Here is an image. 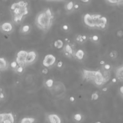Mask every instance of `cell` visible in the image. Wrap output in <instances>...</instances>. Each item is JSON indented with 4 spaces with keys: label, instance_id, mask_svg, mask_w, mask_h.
<instances>
[{
    "label": "cell",
    "instance_id": "obj_9",
    "mask_svg": "<svg viewBox=\"0 0 123 123\" xmlns=\"http://www.w3.org/2000/svg\"><path fill=\"white\" fill-rule=\"evenodd\" d=\"M0 30L3 33L10 34L14 30L13 25L11 22H5L0 25Z\"/></svg>",
    "mask_w": 123,
    "mask_h": 123
},
{
    "label": "cell",
    "instance_id": "obj_31",
    "mask_svg": "<svg viewBox=\"0 0 123 123\" xmlns=\"http://www.w3.org/2000/svg\"><path fill=\"white\" fill-rule=\"evenodd\" d=\"M102 69L104 70H107V71H110L111 68V66L109 64H104L103 66H102Z\"/></svg>",
    "mask_w": 123,
    "mask_h": 123
},
{
    "label": "cell",
    "instance_id": "obj_12",
    "mask_svg": "<svg viewBox=\"0 0 123 123\" xmlns=\"http://www.w3.org/2000/svg\"><path fill=\"white\" fill-rule=\"evenodd\" d=\"M9 64L6 59L0 57V71H5L9 68Z\"/></svg>",
    "mask_w": 123,
    "mask_h": 123
},
{
    "label": "cell",
    "instance_id": "obj_41",
    "mask_svg": "<svg viewBox=\"0 0 123 123\" xmlns=\"http://www.w3.org/2000/svg\"><path fill=\"white\" fill-rule=\"evenodd\" d=\"M69 100H70V101H71V103H73V102H74L75 101H76V99H75V97L74 96L70 97V99H69Z\"/></svg>",
    "mask_w": 123,
    "mask_h": 123
},
{
    "label": "cell",
    "instance_id": "obj_21",
    "mask_svg": "<svg viewBox=\"0 0 123 123\" xmlns=\"http://www.w3.org/2000/svg\"><path fill=\"white\" fill-rule=\"evenodd\" d=\"M35 118L33 117H24L20 121L19 123H35Z\"/></svg>",
    "mask_w": 123,
    "mask_h": 123
},
{
    "label": "cell",
    "instance_id": "obj_33",
    "mask_svg": "<svg viewBox=\"0 0 123 123\" xmlns=\"http://www.w3.org/2000/svg\"><path fill=\"white\" fill-rule=\"evenodd\" d=\"M62 28L65 31H68L69 30V29H70V27H69V26L67 24H64L62 26Z\"/></svg>",
    "mask_w": 123,
    "mask_h": 123
},
{
    "label": "cell",
    "instance_id": "obj_7",
    "mask_svg": "<svg viewBox=\"0 0 123 123\" xmlns=\"http://www.w3.org/2000/svg\"><path fill=\"white\" fill-rule=\"evenodd\" d=\"M94 84L98 87H103L105 84H106V80H105L103 75L102 73H101L100 70H96L95 78L94 82Z\"/></svg>",
    "mask_w": 123,
    "mask_h": 123
},
{
    "label": "cell",
    "instance_id": "obj_44",
    "mask_svg": "<svg viewBox=\"0 0 123 123\" xmlns=\"http://www.w3.org/2000/svg\"><path fill=\"white\" fill-rule=\"evenodd\" d=\"M80 1L82 2V3H89V1H90V0H80Z\"/></svg>",
    "mask_w": 123,
    "mask_h": 123
},
{
    "label": "cell",
    "instance_id": "obj_27",
    "mask_svg": "<svg viewBox=\"0 0 123 123\" xmlns=\"http://www.w3.org/2000/svg\"><path fill=\"white\" fill-rule=\"evenodd\" d=\"M99 97H100L99 94L98 93V92L95 91V92H94V93L92 94L91 97V100H93V101H96V100H97L98 99H99Z\"/></svg>",
    "mask_w": 123,
    "mask_h": 123
},
{
    "label": "cell",
    "instance_id": "obj_14",
    "mask_svg": "<svg viewBox=\"0 0 123 123\" xmlns=\"http://www.w3.org/2000/svg\"><path fill=\"white\" fill-rule=\"evenodd\" d=\"M31 30H32L31 26L28 24H25L20 28V33L23 35H27L30 33Z\"/></svg>",
    "mask_w": 123,
    "mask_h": 123
},
{
    "label": "cell",
    "instance_id": "obj_5",
    "mask_svg": "<svg viewBox=\"0 0 123 123\" xmlns=\"http://www.w3.org/2000/svg\"><path fill=\"white\" fill-rule=\"evenodd\" d=\"M56 61V58L54 55L52 54H47L44 56L42 61L43 66L46 68H50L52 67Z\"/></svg>",
    "mask_w": 123,
    "mask_h": 123
},
{
    "label": "cell",
    "instance_id": "obj_25",
    "mask_svg": "<svg viewBox=\"0 0 123 123\" xmlns=\"http://www.w3.org/2000/svg\"><path fill=\"white\" fill-rule=\"evenodd\" d=\"M25 68H26L25 66H19L14 71L18 74H22L25 72Z\"/></svg>",
    "mask_w": 123,
    "mask_h": 123
},
{
    "label": "cell",
    "instance_id": "obj_16",
    "mask_svg": "<svg viewBox=\"0 0 123 123\" xmlns=\"http://www.w3.org/2000/svg\"><path fill=\"white\" fill-rule=\"evenodd\" d=\"M84 52L82 49H78L76 51L75 54V58L77 59L78 61H82L84 57Z\"/></svg>",
    "mask_w": 123,
    "mask_h": 123
},
{
    "label": "cell",
    "instance_id": "obj_30",
    "mask_svg": "<svg viewBox=\"0 0 123 123\" xmlns=\"http://www.w3.org/2000/svg\"><path fill=\"white\" fill-rule=\"evenodd\" d=\"M109 56L112 59L117 58V56H118V52L117 51H115V50H113V51L110 52Z\"/></svg>",
    "mask_w": 123,
    "mask_h": 123
},
{
    "label": "cell",
    "instance_id": "obj_36",
    "mask_svg": "<svg viewBox=\"0 0 123 123\" xmlns=\"http://www.w3.org/2000/svg\"><path fill=\"white\" fill-rule=\"evenodd\" d=\"M4 113H0V123H3L4 120Z\"/></svg>",
    "mask_w": 123,
    "mask_h": 123
},
{
    "label": "cell",
    "instance_id": "obj_22",
    "mask_svg": "<svg viewBox=\"0 0 123 123\" xmlns=\"http://www.w3.org/2000/svg\"><path fill=\"white\" fill-rule=\"evenodd\" d=\"M4 119H6L10 121L12 123H15V118L14 117L13 114L12 112H9V113H4Z\"/></svg>",
    "mask_w": 123,
    "mask_h": 123
},
{
    "label": "cell",
    "instance_id": "obj_18",
    "mask_svg": "<svg viewBox=\"0 0 123 123\" xmlns=\"http://www.w3.org/2000/svg\"><path fill=\"white\" fill-rule=\"evenodd\" d=\"M24 16L22 15H15V16H13V22L16 24H19L21 23L23 21Z\"/></svg>",
    "mask_w": 123,
    "mask_h": 123
},
{
    "label": "cell",
    "instance_id": "obj_37",
    "mask_svg": "<svg viewBox=\"0 0 123 123\" xmlns=\"http://www.w3.org/2000/svg\"><path fill=\"white\" fill-rule=\"evenodd\" d=\"M117 6L119 8V9H123V1H121L119 2V3L117 4Z\"/></svg>",
    "mask_w": 123,
    "mask_h": 123
},
{
    "label": "cell",
    "instance_id": "obj_2",
    "mask_svg": "<svg viewBox=\"0 0 123 123\" xmlns=\"http://www.w3.org/2000/svg\"><path fill=\"white\" fill-rule=\"evenodd\" d=\"M49 91L53 97L56 98H61L65 95L66 92V88L62 82L56 80L54 81L53 87Z\"/></svg>",
    "mask_w": 123,
    "mask_h": 123
},
{
    "label": "cell",
    "instance_id": "obj_29",
    "mask_svg": "<svg viewBox=\"0 0 123 123\" xmlns=\"http://www.w3.org/2000/svg\"><path fill=\"white\" fill-rule=\"evenodd\" d=\"M18 66H19V64H18V62H16V60H15V61H13L12 62H10V67H11L13 70H15L18 67Z\"/></svg>",
    "mask_w": 123,
    "mask_h": 123
},
{
    "label": "cell",
    "instance_id": "obj_15",
    "mask_svg": "<svg viewBox=\"0 0 123 123\" xmlns=\"http://www.w3.org/2000/svg\"><path fill=\"white\" fill-rule=\"evenodd\" d=\"M54 80L52 79H51V78H49V79H46L45 80L44 82V87L48 89V90H50L54 85Z\"/></svg>",
    "mask_w": 123,
    "mask_h": 123
},
{
    "label": "cell",
    "instance_id": "obj_10",
    "mask_svg": "<svg viewBox=\"0 0 123 123\" xmlns=\"http://www.w3.org/2000/svg\"><path fill=\"white\" fill-rule=\"evenodd\" d=\"M83 22H84V24L89 28H95L94 20H93L92 15H91V14L86 13L84 15V16H83Z\"/></svg>",
    "mask_w": 123,
    "mask_h": 123
},
{
    "label": "cell",
    "instance_id": "obj_28",
    "mask_svg": "<svg viewBox=\"0 0 123 123\" xmlns=\"http://www.w3.org/2000/svg\"><path fill=\"white\" fill-rule=\"evenodd\" d=\"M76 42L78 43H79V44H83V43H85L84 40H83V38H82V35H77L76 38Z\"/></svg>",
    "mask_w": 123,
    "mask_h": 123
},
{
    "label": "cell",
    "instance_id": "obj_47",
    "mask_svg": "<svg viewBox=\"0 0 123 123\" xmlns=\"http://www.w3.org/2000/svg\"><path fill=\"white\" fill-rule=\"evenodd\" d=\"M117 80H118V79H117V78H113V79H112V82H113V83H116L117 82Z\"/></svg>",
    "mask_w": 123,
    "mask_h": 123
},
{
    "label": "cell",
    "instance_id": "obj_48",
    "mask_svg": "<svg viewBox=\"0 0 123 123\" xmlns=\"http://www.w3.org/2000/svg\"><path fill=\"white\" fill-rule=\"evenodd\" d=\"M107 88H106V87H105V88H103L102 89V91H104V92L107 91Z\"/></svg>",
    "mask_w": 123,
    "mask_h": 123
},
{
    "label": "cell",
    "instance_id": "obj_38",
    "mask_svg": "<svg viewBox=\"0 0 123 123\" xmlns=\"http://www.w3.org/2000/svg\"><path fill=\"white\" fill-rule=\"evenodd\" d=\"M6 98V95L4 94V93L3 91L1 92V94H0V100H3L4 99H5Z\"/></svg>",
    "mask_w": 123,
    "mask_h": 123
},
{
    "label": "cell",
    "instance_id": "obj_43",
    "mask_svg": "<svg viewBox=\"0 0 123 123\" xmlns=\"http://www.w3.org/2000/svg\"><path fill=\"white\" fill-rule=\"evenodd\" d=\"M82 38H83V40L84 41V42H86L87 40H88V36H87V35H82Z\"/></svg>",
    "mask_w": 123,
    "mask_h": 123
},
{
    "label": "cell",
    "instance_id": "obj_13",
    "mask_svg": "<svg viewBox=\"0 0 123 123\" xmlns=\"http://www.w3.org/2000/svg\"><path fill=\"white\" fill-rule=\"evenodd\" d=\"M107 25V19L104 16H101L100 19V22H99L98 27V28L101 29H104L106 28Z\"/></svg>",
    "mask_w": 123,
    "mask_h": 123
},
{
    "label": "cell",
    "instance_id": "obj_19",
    "mask_svg": "<svg viewBox=\"0 0 123 123\" xmlns=\"http://www.w3.org/2000/svg\"><path fill=\"white\" fill-rule=\"evenodd\" d=\"M92 16L93 20H94L95 28H98L99 22H100V17L101 16V15H100V14H92Z\"/></svg>",
    "mask_w": 123,
    "mask_h": 123
},
{
    "label": "cell",
    "instance_id": "obj_45",
    "mask_svg": "<svg viewBox=\"0 0 123 123\" xmlns=\"http://www.w3.org/2000/svg\"><path fill=\"white\" fill-rule=\"evenodd\" d=\"M3 123H12L10 121L8 120V119H4V121L3 122Z\"/></svg>",
    "mask_w": 123,
    "mask_h": 123
},
{
    "label": "cell",
    "instance_id": "obj_11",
    "mask_svg": "<svg viewBox=\"0 0 123 123\" xmlns=\"http://www.w3.org/2000/svg\"><path fill=\"white\" fill-rule=\"evenodd\" d=\"M48 123H62V119L56 113H50L46 116Z\"/></svg>",
    "mask_w": 123,
    "mask_h": 123
},
{
    "label": "cell",
    "instance_id": "obj_39",
    "mask_svg": "<svg viewBox=\"0 0 123 123\" xmlns=\"http://www.w3.org/2000/svg\"><path fill=\"white\" fill-rule=\"evenodd\" d=\"M117 36L119 37H122L123 36V31L122 30H119L117 32Z\"/></svg>",
    "mask_w": 123,
    "mask_h": 123
},
{
    "label": "cell",
    "instance_id": "obj_35",
    "mask_svg": "<svg viewBox=\"0 0 123 123\" xmlns=\"http://www.w3.org/2000/svg\"><path fill=\"white\" fill-rule=\"evenodd\" d=\"M42 73L43 74H45V75L47 74L48 73V68L45 67V68H43V69L42 70Z\"/></svg>",
    "mask_w": 123,
    "mask_h": 123
},
{
    "label": "cell",
    "instance_id": "obj_4",
    "mask_svg": "<svg viewBox=\"0 0 123 123\" xmlns=\"http://www.w3.org/2000/svg\"><path fill=\"white\" fill-rule=\"evenodd\" d=\"M95 73L96 70H91L88 69L82 70V74L83 79L87 82H91L94 83L95 78Z\"/></svg>",
    "mask_w": 123,
    "mask_h": 123
},
{
    "label": "cell",
    "instance_id": "obj_20",
    "mask_svg": "<svg viewBox=\"0 0 123 123\" xmlns=\"http://www.w3.org/2000/svg\"><path fill=\"white\" fill-rule=\"evenodd\" d=\"M54 46L55 48L57 49H62L63 47L64 46V42H63L62 40H60V39H58V40H56L54 42Z\"/></svg>",
    "mask_w": 123,
    "mask_h": 123
},
{
    "label": "cell",
    "instance_id": "obj_24",
    "mask_svg": "<svg viewBox=\"0 0 123 123\" xmlns=\"http://www.w3.org/2000/svg\"><path fill=\"white\" fill-rule=\"evenodd\" d=\"M73 118L76 122H77V123H80V122L82 121V119H83V115H82L81 113H77L74 115Z\"/></svg>",
    "mask_w": 123,
    "mask_h": 123
},
{
    "label": "cell",
    "instance_id": "obj_50",
    "mask_svg": "<svg viewBox=\"0 0 123 123\" xmlns=\"http://www.w3.org/2000/svg\"><path fill=\"white\" fill-rule=\"evenodd\" d=\"M95 123H101V122H100V121H97V122H95Z\"/></svg>",
    "mask_w": 123,
    "mask_h": 123
},
{
    "label": "cell",
    "instance_id": "obj_26",
    "mask_svg": "<svg viewBox=\"0 0 123 123\" xmlns=\"http://www.w3.org/2000/svg\"><path fill=\"white\" fill-rule=\"evenodd\" d=\"M89 39L93 43H97V42H99L100 40V38H99V36L97 35H95V34H94V35H92L89 37Z\"/></svg>",
    "mask_w": 123,
    "mask_h": 123
},
{
    "label": "cell",
    "instance_id": "obj_23",
    "mask_svg": "<svg viewBox=\"0 0 123 123\" xmlns=\"http://www.w3.org/2000/svg\"><path fill=\"white\" fill-rule=\"evenodd\" d=\"M74 3L73 1H69L65 4V9L66 11L68 12H71V11L74 10Z\"/></svg>",
    "mask_w": 123,
    "mask_h": 123
},
{
    "label": "cell",
    "instance_id": "obj_1",
    "mask_svg": "<svg viewBox=\"0 0 123 123\" xmlns=\"http://www.w3.org/2000/svg\"><path fill=\"white\" fill-rule=\"evenodd\" d=\"M54 18L48 16L44 11H40L37 15L35 19V24L39 29L48 31L52 27Z\"/></svg>",
    "mask_w": 123,
    "mask_h": 123
},
{
    "label": "cell",
    "instance_id": "obj_34",
    "mask_svg": "<svg viewBox=\"0 0 123 123\" xmlns=\"http://www.w3.org/2000/svg\"><path fill=\"white\" fill-rule=\"evenodd\" d=\"M63 66H64V62L62 61H58L57 63V67L58 68H62L63 67Z\"/></svg>",
    "mask_w": 123,
    "mask_h": 123
},
{
    "label": "cell",
    "instance_id": "obj_40",
    "mask_svg": "<svg viewBox=\"0 0 123 123\" xmlns=\"http://www.w3.org/2000/svg\"><path fill=\"white\" fill-rule=\"evenodd\" d=\"M79 9H80V5H79V4H77V3H76V4H74V10H78Z\"/></svg>",
    "mask_w": 123,
    "mask_h": 123
},
{
    "label": "cell",
    "instance_id": "obj_17",
    "mask_svg": "<svg viewBox=\"0 0 123 123\" xmlns=\"http://www.w3.org/2000/svg\"><path fill=\"white\" fill-rule=\"evenodd\" d=\"M116 78L118 80L123 82V66L117 68L116 71Z\"/></svg>",
    "mask_w": 123,
    "mask_h": 123
},
{
    "label": "cell",
    "instance_id": "obj_6",
    "mask_svg": "<svg viewBox=\"0 0 123 123\" xmlns=\"http://www.w3.org/2000/svg\"><path fill=\"white\" fill-rule=\"evenodd\" d=\"M27 54H28V52L27 50H19L18 52L16 54V61L18 62L19 66H26V60L27 58Z\"/></svg>",
    "mask_w": 123,
    "mask_h": 123
},
{
    "label": "cell",
    "instance_id": "obj_42",
    "mask_svg": "<svg viewBox=\"0 0 123 123\" xmlns=\"http://www.w3.org/2000/svg\"><path fill=\"white\" fill-rule=\"evenodd\" d=\"M119 93H120L121 95L123 97V85L121 86V87L119 88Z\"/></svg>",
    "mask_w": 123,
    "mask_h": 123
},
{
    "label": "cell",
    "instance_id": "obj_32",
    "mask_svg": "<svg viewBox=\"0 0 123 123\" xmlns=\"http://www.w3.org/2000/svg\"><path fill=\"white\" fill-rule=\"evenodd\" d=\"M121 1H123V0H107V1H108L110 4H117L119 2Z\"/></svg>",
    "mask_w": 123,
    "mask_h": 123
},
{
    "label": "cell",
    "instance_id": "obj_49",
    "mask_svg": "<svg viewBox=\"0 0 123 123\" xmlns=\"http://www.w3.org/2000/svg\"><path fill=\"white\" fill-rule=\"evenodd\" d=\"M2 91H3L2 89H1V88H0V94H1V93Z\"/></svg>",
    "mask_w": 123,
    "mask_h": 123
},
{
    "label": "cell",
    "instance_id": "obj_8",
    "mask_svg": "<svg viewBox=\"0 0 123 123\" xmlns=\"http://www.w3.org/2000/svg\"><path fill=\"white\" fill-rule=\"evenodd\" d=\"M37 54L35 51L34 50H32V51L28 52V54H27V58L26 60V66H30V65L33 64L34 62L37 60Z\"/></svg>",
    "mask_w": 123,
    "mask_h": 123
},
{
    "label": "cell",
    "instance_id": "obj_46",
    "mask_svg": "<svg viewBox=\"0 0 123 123\" xmlns=\"http://www.w3.org/2000/svg\"><path fill=\"white\" fill-rule=\"evenodd\" d=\"M100 64L101 65V66H103L104 64H105V61H103V60H102V61H100Z\"/></svg>",
    "mask_w": 123,
    "mask_h": 123
},
{
    "label": "cell",
    "instance_id": "obj_3",
    "mask_svg": "<svg viewBox=\"0 0 123 123\" xmlns=\"http://www.w3.org/2000/svg\"><path fill=\"white\" fill-rule=\"evenodd\" d=\"M62 52L64 55L68 58H75V54L76 51L74 49V47L70 42H67L65 45H64L62 49Z\"/></svg>",
    "mask_w": 123,
    "mask_h": 123
}]
</instances>
